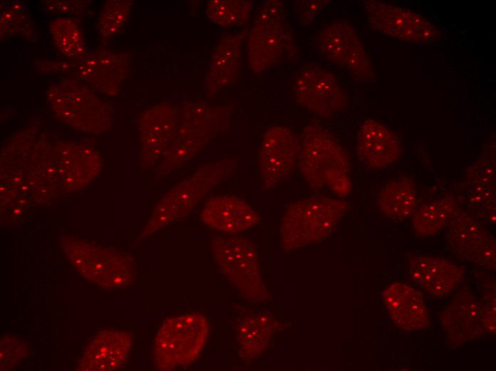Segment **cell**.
Masks as SVG:
<instances>
[{
	"label": "cell",
	"instance_id": "obj_33",
	"mask_svg": "<svg viewBox=\"0 0 496 371\" xmlns=\"http://www.w3.org/2000/svg\"><path fill=\"white\" fill-rule=\"evenodd\" d=\"M330 2L326 0H301L294 1V10L302 26L310 25L318 14Z\"/></svg>",
	"mask_w": 496,
	"mask_h": 371
},
{
	"label": "cell",
	"instance_id": "obj_10",
	"mask_svg": "<svg viewBox=\"0 0 496 371\" xmlns=\"http://www.w3.org/2000/svg\"><path fill=\"white\" fill-rule=\"evenodd\" d=\"M248 60L255 73L262 72L290 54L293 39L286 24L282 1H264L249 31L247 40Z\"/></svg>",
	"mask_w": 496,
	"mask_h": 371
},
{
	"label": "cell",
	"instance_id": "obj_13",
	"mask_svg": "<svg viewBox=\"0 0 496 371\" xmlns=\"http://www.w3.org/2000/svg\"><path fill=\"white\" fill-rule=\"evenodd\" d=\"M294 91L298 104L324 118L348 105V97L336 76L318 65L307 66L299 73Z\"/></svg>",
	"mask_w": 496,
	"mask_h": 371
},
{
	"label": "cell",
	"instance_id": "obj_28",
	"mask_svg": "<svg viewBox=\"0 0 496 371\" xmlns=\"http://www.w3.org/2000/svg\"><path fill=\"white\" fill-rule=\"evenodd\" d=\"M252 2L243 0H210L206 14L213 23L223 28L239 26L251 14Z\"/></svg>",
	"mask_w": 496,
	"mask_h": 371
},
{
	"label": "cell",
	"instance_id": "obj_9",
	"mask_svg": "<svg viewBox=\"0 0 496 371\" xmlns=\"http://www.w3.org/2000/svg\"><path fill=\"white\" fill-rule=\"evenodd\" d=\"M210 246L217 268L244 298L253 303L270 299L252 241L240 235H217Z\"/></svg>",
	"mask_w": 496,
	"mask_h": 371
},
{
	"label": "cell",
	"instance_id": "obj_26",
	"mask_svg": "<svg viewBox=\"0 0 496 371\" xmlns=\"http://www.w3.org/2000/svg\"><path fill=\"white\" fill-rule=\"evenodd\" d=\"M418 201L415 183L408 178H401L386 183L378 193L377 205L386 216L405 218L413 215Z\"/></svg>",
	"mask_w": 496,
	"mask_h": 371
},
{
	"label": "cell",
	"instance_id": "obj_29",
	"mask_svg": "<svg viewBox=\"0 0 496 371\" xmlns=\"http://www.w3.org/2000/svg\"><path fill=\"white\" fill-rule=\"evenodd\" d=\"M54 43L64 56L79 59L86 54L83 38L76 21L71 18H59L50 24Z\"/></svg>",
	"mask_w": 496,
	"mask_h": 371
},
{
	"label": "cell",
	"instance_id": "obj_8",
	"mask_svg": "<svg viewBox=\"0 0 496 371\" xmlns=\"http://www.w3.org/2000/svg\"><path fill=\"white\" fill-rule=\"evenodd\" d=\"M61 246L78 272L104 289L123 288L135 279L136 263L128 253L68 237L61 238Z\"/></svg>",
	"mask_w": 496,
	"mask_h": 371
},
{
	"label": "cell",
	"instance_id": "obj_23",
	"mask_svg": "<svg viewBox=\"0 0 496 371\" xmlns=\"http://www.w3.org/2000/svg\"><path fill=\"white\" fill-rule=\"evenodd\" d=\"M409 275L420 288L437 298L449 295L463 280L455 265L438 258L417 257L410 260Z\"/></svg>",
	"mask_w": 496,
	"mask_h": 371
},
{
	"label": "cell",
	"instance_id": "obj_34",
	"mask_svg": "<svg viewBox=\"0 0 496 371\" xmlns=\"http://www.w3.org/2000/svg\"><path fill=\"white\" fill-rule=\"evenodd\" d=\"M46 8L55 12H74L82 9L83 1H44Z\"/></svg>",
	"mask_w": 496,
	"mask_h": 371
},
{
	"label": "cell",
	"instance_id": "obj_14",
	"mask_svg": "<svg viewBox=\"0 0 496 371\" xmlns=\"http://www.w3.org/2000/svg\"><path fill=\"white\" fill-rule=\"evenodd\" d=\"M180 108L159 103L145 111L138 123L140 165L145 168L161 162L169 151L175 135Z\"/></svg>",
	"mask_w": 496,
	"mask_h": 371
},
{
	"label": "cell",
	"instance_id": "obj_27",
	"mask_svg": "<svg viewBox=\"0 0 496 371\" xmlns=\"http://www.w3.org/2000/svg\"><path fill=\"white\" fill-rule=\"evenodd\" d=\"M458 210L455 200L450 196L425 203L413 213V228L420 235H433L446 226Z\"/></svg>",
	"mask_w": 496,
	"mask_h": 371
},
{
	"label": "cell",
	"instance_id": "obj_7",
	"mask_svg": "<svg viewBox=\"0 0 496 371\" xmlns=\"http://www.w3.org/2000/svg\"><path fill=\"white\" fill-rule=\"evenodd\" d=\"M46 98L56 118L75 129L99 135L111 127L112 105L83 83L64 79L48 88Z\"/></svg>",
	"mask_w": 496,
	"mask_h": 371
},
{
	"label": "cell",
	"instance_id": "obj_6",
	"mask_svg": "<svg viewBox=\"0 0 496 371\" xmlns=\"http://www.w3.org/2000/svg\"><path fill=\"white\" fill-rule=\"evenodd\" d=\"M210 331L207 318L189 312L166 319L154 340L153 358L155 368L170 371L187 366L202 352Z\"/></svg>",
	"mask_w": 496,
	"mask_h": 371
},
{
	"label": "cell",
	"instance_id": "obj_2",
	"mask_svg": "<svg viewBox=\"0 0 496 371\" xmlns=\"http://www.w3.org/2000/svg\"><path fill=\"white\" fill-rule=\"evenodd\" d=\"M297 165L313 189L319 190L326 186L339 197L351 193L348 156L322 127L309 125L304 128L299 138Z\"/></svg>",
	"mask_w": 496,
	"mask_h": 371
},
{
	"label": "cell",
	"instance_id": "obj_16",
	"mask_svg": "<svg viewBox=\"0 0 496 371\" xmlns=\"http://www.w3.org/2000/svg\"><path fill=\"white\" fill-rule=\"evenodd\" d=\"M448 240L463 258L479 265L495 268V240L477 221L458 211L450 221Z\"/></svg>",
	"mask_w": 496,
	"mask_h": 371
},
{
	"label": "cell",
	"instance_id": "obj_4",
	"mask_svg": "<svg viewBox=\"0 0 496 371\" xmlns=\"http://www.w3.org/2000/svg\"><path fill=\"white\" fill-rule=\"evenodd\" d=\"M342 200L311 196L291 203L281 220V247L286 253L321 242L332 232L347 211Z\"/></svg>",
	"mask_w": 496,
	"mask_h": 371
},
{
	"label": "cell",
	"instance_id": "obj_22",
	"mask_svg": "<svg viewBox=\"0 0 496 371\" xmlns=\"http://www.w3.org/2000/svg\"><path fill=\"white\" fill-rule=\"evenodd\" d=\"M382 295L389 315L397 327L408 331L428 327V310L420 291L396 282L387 287Z\"/></svg>",
	"mask_w": 496,
	"mask_h": 371
},
{
	"label": "cell",
	"instance_id": "obj_25",
	"mask_svg": "<svg viewBox=\"0 0 496 371\" xmlns=\"http://www.w3.org/2000/svg\"><path fill=\"white\" fill-rule=\"evenodd\" d=\"M280 324L270 313L259 310L247 315L239 322V355L250 361L264 352Z\"/></svg>",
	"mask_w": 496,
	"mask_h": 371
},
{
	"label": "cell",
	"instance_id": "obj_21",
	"mask_svg": "<svg viewBox=\"0 0 496 371\" xmlns=\"http://www.w3.org/2000/svg\"><path fill=\"white\" fill-rule=\"evenodd\" d=\"M440 322L449 340L455 345L478 337L485 328L480 303L467 293L455 297L441 314Z\"/></svg>",
	"mask_w": 496,
	"mask_h": 371
},
{
	"label": "cell",
	"instance_id": "obj_17",
	"mask_svg": "<svg viewBox=\"0 0 496 371\" xmlns=\"http://www.w3.org/2000/svg\"><path fill=\"white\" fill-rule=\"evenodd\" d=\"M78 60L76 64L71 65V68L80 78L86 80L104 94L115 96L119 93L128 72L127 54L95 51Z\"/></svg>",
	"mask_w": 496,
	"mask_h": 371
},
{
	"label": "cell",
	"instance_id": "obj_11",
	"mask_svg": "<svg viewBox=\"0 0 496 371\" xmlns=\"http://www.w3.org/2000/svg\"><path fill=\"white\" fill-rule=\"evenodd\" d=\"M363 6L370 26L396 39L425 45L440 37L435 26L417 12L377 0Z\"/></svg>",
	"mask_w": 496,
	"mask_h": 371
},
{
	"label": "cell",
	"instance_id": "obj_19",
	"mask_svg": "<svg viewBox=\"0 0 496 371\" xmlns=\"http://www.w3.org/2000/svg\"><path fill=\"white\" fill-rule=\"evenodd\" d=\"M200 220L211 228L234 235L257 225L262 218L242 198L234 195H217L206 202Z\"/></svg>",
	"mask_w": 496,
	"mask_h": 371
},
{
	"label": "cell",
	"instance_id": "obj_12",
	"mask_svg": "<svg viewBox=\"0 0 496 371\" xmlns=\"http://www.w3.org/2000/svg\"><path fill=\"white\" fill-rule=\"evenodd\" d=\"M319 47L331 62L340 66L361 81L375 78V71L359 36L351 24L337 20L322 29Z\"/></svg>",
	"mask_w": 496,
	"mask_h": 371
},
{
	"label": "cell",
	"instance_id": "obj_35",
	"mask_svg": "<svg viewBox=\"0 0 496 371\" xmlns=\"http://www.w3.org/2000/svg\"><path fill=\"white\" fill-rule=\"evenodd\" d=\"M484 314V323L485 327L489 331H495V304L492 303L491 305L487 308Z\"/></svg>",
	"mask_w": 496,
	"mask_h": 371
},
{
	"label": "cell",
	"instance_id": "obj_1",
	"mask_svg": "<svg viewBox=\"0 0 496 371\" xmlns=\"http://www.w3.org/2000/svg\"><path fill=\"white\" fill-rule=\"evenodd\" d=\"M8 148L27 180L54 196L83 188L100 169L98 154L76 143H51L19 133L8 143Z\"/></svg>",
	"mask_w": 496,
	"mask_h": 371
},
{
	"label": "cell",
	"instance_id": "obj_32",
	"mask_svg": "<svg viewBox=\"0 0 496 371\" xmlns=\"http://www.w3.org/2000/svg\"><path fill=\"white\" fill-rule=\"evenodd\" d=\"M26 345L14 337L4 336L1 340V370H9L15 367L27 355Z\"/></svg>",
	"mask_w": 496,
	"mask_h": 371
},
{
	"label": "cell",
	"instance_id": "obj_5",
	"mask_svg": "<svg viewBox=\"0 0 496 371\" xmlns=\"http://www.w3.org/2000/svg\"><path fill=\"white\" fill-rule=\"evenodd\" d=\"M233 166V161L227 158L207 163L174 186L155 206L140 239L187 215L213 187L229 176Z\"/></svg>",
	"mask_w": 496,
	"mask_h": 371
},
{
	"label": "cell",
	"instance_id": "obj_20",
	"mask_svg": "<svg viewBox=\"0 0 496 371\" xmlns=\"http://www.w3.org/2000/svg\"><path fill=\"white\" fill-rule=\"evenodd\" d=\"M402 152L399 138L386 125L371 118L360 126L357 153L369 168L381 169L393 163Z\"/></svg>",
	"mask_w": 496,
	"mask_h": 371
},
{
	"label": "cell",
	"instance_id": "obj_15",
	"mask_svg": "<svg viewBox=\"0 0 496 371\" xmlns=\"http://www.w3.org/2000/svg\"><path fill=\"white\" fill-rule=\"evenodd\" d=\"M299 138L288 127L267 129L259 149L260 173L264 188L271 189L289 176L297 164Z\"/></svg>",
	"mask_w": 496,
	"mask_h": 371
},
{
	"label": "cell",
	"instance_id": "obj_18",
	"mask_svg": "<svg viewBox=\"0 0 496 371\" xmlns=\"http://www.w3.org/2000/svg\"><path fill=\"white\" fill-rule=\"evenodd\" d=\"M133 343L128 331L106 329L96 334L77 366L81 371H112L125 365Z\"/></svg>",
	"mask_w": 496,
	"mask_h": 371
},
{
	"label": "cell",
	"instance_id": "obj_24",
	"mask_svg": "<svg viewBox=\"0 0 496 371\" xmlns=\"http://www.w3.org/2000/svg\"><path fill=\"white\" fill-rule=\"evenodd\" d=\"M246 31L227 35L217 45L205 80L208 96L217 93L237 78L241 67V46Z\"/></svg>",
	"mask_w": 496,
	"mask_h": 371
},
{
	"label": "cell",
	"instance_id": "obj_31",
	"mask_svg": "<svg viewBox=\"0 0 496 371\" xmlns=\"http://www.w3.org/2000/svg\"><path fill=\"white\" fill-rule=\"evenodd\" d=\"M32 31L25 4L19 1H10L1 7V37L16 34L26 35Z\"/></svg>",
	"mask_w": 496,
	"mask_h": 371
},
{
	"label": "cell",
	"instance_id": "obj_3",
	"mask_svg": "<svg viewBox=\"0 0 496 371\" xmlns=\"http://www.w3.org/2000/svg\"><path fill=\"white\" fill-rule=\"evenodd\" d=\"M229 107L187 103L180 108L173 143L160 162L156 174L160 179L192 160L210 140L224 132L231 113Z\"/></svg>",
	"mask_w": 496,
	"mask_h": 371
},
{
	"label": "cell",
	"instance_id": "obj_30",
	"mask_svg": "<svg viewBox=\"0 0 496 371\" xmlns=\"http://www.w3.org/2000/svg\"><path fill=\"white\" fill-rule=\"evenodd\" d=\"M131 4L130 1L125 0L106 1L98 21V30L102 41L112 37L125 26Z\"/></svg>",
	"mask_w": 496,
	"mask_h": 371
}]
</instances>
